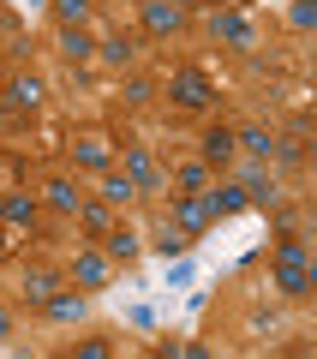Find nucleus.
Wrapping results in <instances>:
<instances>
[{
	"label": "nucleus",
	"instance_id": "1",
	"mask_svg": "<svg viewBox=\"0 0 317 359\" xmlns=\"http://www.w3.org/2000/svg\"><path fill=\"white\" fill-rule=\"evenodd\" d=\"M276 287L288 299L311 294V264H305V240H281L276 245Z\"/></svg>",
	"mask_w": 317,
	"mask_h": 359
},
{
	"label": "nucleus",
	"instance_id": "2",
	"mask_svg": "<svg viewBox=\"0 0 317 359\" xmlns=\"http://www.w3.org/2000/svg\"><path fill=\"white\" fill-rule=\"evenodd\" d=\"M174 222H180V233H203L210 222H216V210H210V198H198V192H186L174 204Z\"/></svg>",
	"mask_w": 317,
	"mask_h": 359
},
{
	"label": "nucleus",
	"instance_id": "3",
	"mask_svg": "<svg viewBox=\"0 0 317 359\" xmlns=\"http://www.w3.org/2000/svg\"><path fill=\"white\" fill-rule=\"evenodd\" d=\"M210 25H216V36H222V42H234V48H257L252 18H245V13H234V6H228V13H216Z\"/></svg>",
	"mask_w": 317,
	"mask_h": 359
},
{
	"label": "nucleus",
	"instance_id": "4",
	"mask_svg": "<svg viewBox=\"0 0 317 359\" xmlns=\"http://www.w3.org/2000/svg\"><path fill=\"white\" fill-rule=\"evenodd\" d=\"M174 102L180 108H210V102H216V90H210V78H203V72H180L174 78Z\"/></svg>",
	"mask_w": 317,
	"mask_h": 359
},
{
	"label": "nucleus",
	"instance_id": "5",
	"mask_svg": "<svg viewBox=\"0 0 317 359\" xmlns=\"http://www.w3.org/2000/svg\"><path fill=\"white\" fill-rule=\"evenodd\" d=\"M180 6L174 0H144V30H150V36H168V30H180Z\"/></svg>",
	"mask_w": 317,
	"mask_h": 359
},
{
	"label": "nucleus",
	"instance_id": "6",
	"mask_svg": "<svg viewBox=\"0 0 317 359\" xmlns=\"http://www.w3.org/2000/svg\"><path fill=\"white\" fill-rule=\"evenodd\" d=\"M42 311H48L54 323H84V311H90V306H84V294H60V287H54V294L42 299Z\"/></svg>",
	"mask_w": 317,
	"mask_h": 359
},
{
	"label": "nucleus",
	"instance_id": "7",
	"mask_svg": "<svg viewBox=\"0 0 317 359\" xmlns=\"http://www.w3.org/2000/svg\"><path fill=\"white\" fill-rule=\"evenodd\" d=\"M72 150H78V162H84V168H96V174H102L108 162H114V144L102 138V132H84V138H78Z\"/></svg>",
	"mask_w": 317,
	"mask_h": 359
},
{
	"label": "nucleus",
	"instance_id": "8",
	"mask_svg": "<svg viewBox=\"0 0 317 359\" xmlns=\"http://www.w3.org/2000/svg\"><path fill=\"white\" fill-rule=\"evenodd\" d=\"M126 174H132V186H144V192H156V186H162V174H156V156H150V150H126Z\"/></svg>",
	"mask_w": 317,
	"mask_h": 359
},
{
	"label": "nucleus",
	"instance_id": "9",
	"mask_svg": "<svg viewBox=\"0 0 317 359\" xmlns=\"http://www.w3.org/2000/svg\"><path fill=\"white\" fill-rule=\"evenodd\" d=\"M234 150H240V144H234V132H210V138H203V168H228L234 162Z\"/></svg>",
	"mask_w": 317,
	"mask_h": 359
},
{
	"label": "nucleus",
	"instance_id": "10",
	"mask_svg": "<svg viewBox=\"0 0 317 359\" xmlns=\"http://www.w3.org/2000/svg\"><path fill=\"white\" fill-rule=\"evenodd\" d=\"M72 276H78V287H102V282H108V257H102V252H78Z\"/></svg>",
	"mask_w": 317,
	"mask_h": 359
},
{
	"label": "nucleus",
	"instance_id": "11",
	"mask_svg": "<svg viewBox=\"0 0 317 359\" xmlns=\"http://www.w3.org/2000/svg\"><path fill=\"white\" fill-rule=\"evenodd\" d=\"M60 54H66V60H72V66H84L90 54H96V42L84 36V25H66V36H60Z\"/></svg>",
	"mask_w": 317,
	"mask_h": 359
},
{
	"label": "nucleus",
	"instance_id": "12",
	"mask_svg": "<svg viewBox=\"0 0 317 359\" xmlns=\"http://www.w3.org/2000/svg\"><path fill=\"white\" fill-rule=\"evenodd\" d=\"M138 198V186H132V174H102V204L114 210V204H132Z\"/></svg>",
	"mask_w": 317,
	"mask_h": 359
},
{
	"label": "nucleus",
	"instance_id": "13",
	"mask_svg": "<svg viewBox=\"0 0 317 359\" xmlns=\"http://www.w3.org/2000/svg\"><path fill=\"white\" fill-rule=\"evenodd\" d=\"M102 240H108V257H126V264L138 257V233H132V228H108Z\"/></svg>",
	"mask_w": 317,
	"mask_h": 359
},
{
	"label": "nucleus",
	"instance_id": "14",
	"mask_svg": "<svg viewBox=\"0 0 317 359\" xmlns=\"http://www.w3.org/2000/svg\"><path fill=\"white\" fill-rule=\"evenodd\" d=\"M0 216L13 228H25V222H36V198H0Z\"/></svg>",
	"mask_w": 317,
	"mask_h": 359
},
{
	"label": "nucleus",
	"instance_id": "15",
	"mask_svg": "<svg viewBox=\"0 0 317 359\" xmlns=\"http://www.w3.org/2000/svg\"><path fill=\"white\" fill-rule=\"evenodd\" d=\"M42 198H48L54 210H66V216L78 210V192H72V180H48V186H42Z\"/></svg>",
	"mask_w": 317,
	"mask_h": 359
},
{
	"label": "nucleus",
	"instance_id": "16",
	"mask_svg": "<svg viewBox=\"0 0 317 359\" xmlns=\"http://www.w3.org/2000/svg\"><path fill=\"white\" fill-rule=\"evenodd\" d=\"M210 210H216V216H234V210H245V186H222V192H210Z\"/></svg>",
	"mask_w": 317,
	"mask_h": 359
},
{
	"label": "nucleus",
	"instance_id": "17",
	"mask_svg": "<svg viewBox=\"0 0 317 359\" xmlns=\"http://www.w3.org/2000/svg\"><path fill=\"white\" fill-rule=\"evenodd\" d=\"M240 186H245V204H264V198H269V174H264V168H245Z\"/></svg>",
	"mask_w": 317,
	"mask_h": 359
},
{
	"label": "nucleus",
	"instance_id": "18",
	"mask_svg": "<svg viewBox=\"0 0 317 359\" xmlns=\"http://www.w3.org/2000/svg\"><path fill=\"white\" fill-rule=\"evenodd\" d=\"M13 102L18 108H36L42 102V78H13Z\"/></svg>",
	"mask_w": 317,
	"mask_h": 359
},
{
	"label": "nucleus",
	"instance_id": "19",
	"mask_svg": "<svg viewBox=\"0 0 317 359\" xmlns=\"http://www.w3.org/2000/svg\"><path fill=\"white\" fill-rule=\"evenodd\" d=\"M54 18H60V25H84V18H90V0H54Z\"/></svg>",
	"mask_w": 317,
	"mask_h": 359
},
{
	"label": "nucleus",
	"instance_id": "20",
	"mask_svg": "<svg viewBox=\"0 0 317 359\" xmlns=\"http://www.w3.org/2000/svg\"><path fill=\"white\" fill-rule=\"evenodd\" d=\"M54 287H60L54 276H25V299H30V306H42V299H48Z\"/></svg>",
	"mask_w": 317,
	"mask_h": 359
},
{
	"label": "nucleus",
	"instance_id": "21",
	"mask_svg": "<svg viewBox=\"0 0 317 359\" xmlns=\"http://www.w3.org/2000/svg\"><path fill=\"white\" fill-rule=\"evenodd\" d=\"M288 25L293 30H311L317 25V6H311V0H293V6H288Z\"/></svg>",
	"mask_w": 317,
	"mask_h": 359
},
{
	"label": "nucleus",
	"instance_id": "22",
	"mask_svg": "<svg viewBox=\"0 0 317 359\" xmlns=\"http://www.w3.org/2000/svg\"><path fill=\"white\" fill-rule=\"evenodd\" d=\"M234 144H245L252 156H269V132H264V126H245V132H240Z\"/></svg>",
	"mask_w": 317,
	"mask_h": 359
},
{
	"label": "nucleus",
	"instance_id": "23",
	"mask_svg": "<svg viewBox=\"0 0 317 359\" xmlns=\"http://www.w3.org/2000/svg\"><path fill=\"white\" fill-rule=\"evenodd\" d=\"M203 180H210V168H203V162L180 168V186H186V192H203Z\"/></svg>",
	"mask_w": 317,
	"mask_h": 359
},
{
	"label": "nucleus",
	"instance_id": "24",
	"mask_svg": "<svg viewBox=\"0 0 317 359\" xmlns=\"http://www.w3.org/2000/svg\"><path fill=\"white\" fill-rule=\"evenodd\" d=\"M78 216H84L90 233H108V204H90V210H78Z\"/></svg>",
	"mask_w": 317,
	"mask_h": 359
},
{
	"label": "nucleus",
	"instance_id": "25",
	"mask_svg": "<svg viewBox=\"0 0 317 359\" xmlns=\"http://www.w3.org/2000/svg\"><path fill=\"white\" fill-rule=\"evenodd\" d=\"M102 54H108L114 66H126V60H132V42H126V36H114V42H102Z\"/></svg>",
	"mask_w": 317,
	"mask_h": 359
},
{
	"label": "nucleus",
	"instance_id": "26",
	"mask_svg": "<svg viewBox=\"0 0 317 359\" xmlns=\"http://www.w3.org/2000/svg\"><path fill=\"white\" fill-rule=\"evenodd\" d=\"M156 245H162V252L174 257V252H186V233H180V228H162V240H156Z\"/></svg>",
	"mask_w": 317,
	"mask_h": 359
},
{
	"label": "nucleus",
	"instance_id": "27",
	"mask_svg": "<svg viewBox=\"0 0 317 359\" xmlns=\"http://www.w3.org/2000/svg\"><path fill=\"white\" fill-rule=\"evenodd\" d=\"M6 335H13V311L0 306V341H6Z\"/></svg>",
	"mask_w": 317,
	"mask_h": 359
}]
</instances>
